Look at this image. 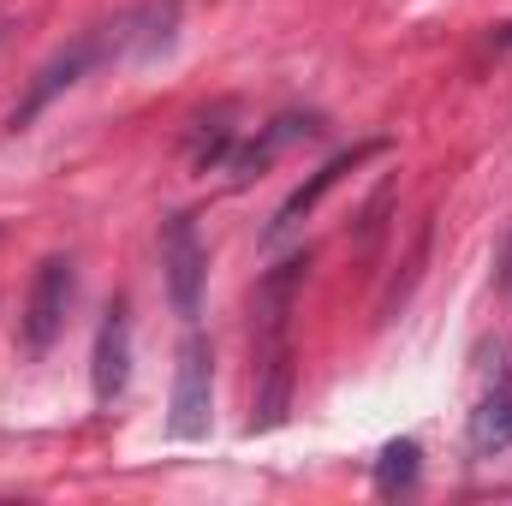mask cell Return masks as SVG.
I'll use <instances>...</instances> for the list:
<instances>
[{"label": "cell", "instance_id": "1", "mask_svg": "<svg viewBox=\"0 0 512 506\" xmlns=\"http://www.w3.org/2000/svg\"><path fill=\"white\" fill-rule=\"evenodd\" d=\"M209 423H215V352L191 328L179 340V364H173V417H167V435L173 441H203Z\"/></svg>", "mask_w": 512, "mask_h": 506}, {"label": "cell", "instance_id": "2", "mask_svg": "<svg viewBox=\"0 0 512 506\" xmlns=\"http://www.w3.org/2000/svg\"><path fill=\"white\" fill-rule=\"evenodd\" d=\"M161 274H167V298L185 322H197L203 310V280H209V251L197 239L191 215H167L161 221Z\"/></svg>", "mask_w": 512, "mask_h": 506}, {"label": "cell", "instance_id": "3", "mask_svg": "<svg viewBox=\"0 0 512 506\" xmlns=\"http://www.w3.org/2000/svg\"><path fill=\"white\" fill-rule=\"evenodd\" d=\"M72 292H78V274H72V256H48L30 280V304H24V352L30 358H48V346L60 340L66 328V310H72Z\"/></svg>", "mask_w": 512, "mask_h": 506}, {"label": "cell", "instance_id": "4", "mask_svg": "<svg viewBox=\"0 0 512 506\" xmlns=\"http://www.w3.org/2000/svg\"><path fill=\"white\" fill-rule=\"evenodd\" d=\"M108 54H114V36H102V30H96V36H78L72 48H60V54L36 72V84L24 90V102L6 114V131H24L42 108H48V102H54V96H60V90H72V84H78L96 60H108Z\"/></svg>", "mask_w": 512, "mask_h": 506}, {"label": "cell", "instance_id": "5", "mask_svg": "<svg viewBox=\"0 0 512 506\" xmlns=\"http://www.w3.org/2000/svg\"><path fill=\"white\" fill-rule=\"evenodd\" d=\"M126 381H131V310L120 298V304H108V316L96 328V352H90V393H96V405L108 411L126 393Z\"/></svg>", "mask_w": 512, "mask_h": 506}, {"label": "cell", "instance_id": "6", "mask_svg": "<svg viewBox=\"0 0 512 506\" xmlns=\"http://www.w3.org/2000/svg\"><path fill=\"white\" fill-rule=\"evenodd\" d=\"M376 149H382V143H364V149H346V155H334V161H328V167H322L310 185H298V191H292V197L274 209V221H268V233H262V239H268V245H280V239H286V233H292V227H298V221H304V215H310V209H316V203H322V197H328V191H334V185H340L352 167H358V161H370Z\"/></svg>", "mask_w": 512, "mask_h": 506}, {"label": "cell", "instance_id": "7", "mask_svg": "<svg viewBox=\"0 0 512 506\" xmlns=\"http://www.w3.org/2000/svg\"><path fill=\"white\" fill-rule=\"evenodd\" d=\"M417 441H387L382 459H376V489L382 495H399V489H411L417 483Z\"/></svg>", "mask_w": 512, "mask_h": 506}, {"label": "cell", "instance_id": "8", "mask_svg": "<svg viewBox=\"0 0 512 506\" xmlns=\"http://www.w3.org/2000/svg\"><path fill=\"white\" fill-rule=\"evenodd\" d=\"M471 441L489 453V447H507L512 441V393H501V399H489L483 411H477V423H471Z\"/></svg>", "mask_w": 512, "mask_h": 506}, {"label": "cell", "instance_id": "9", "mask_svg": "<svg viewBox=\"0 0 512 506\" xmlns=\"http://www.w3.org/2000/svg\"><path fill=\"white\" fill-rule=\"evenodd\" d=\"M0 36H6V18H0Z\"/></svg>", "mask_w": 512, "mask_h": 506}]
</instances>
